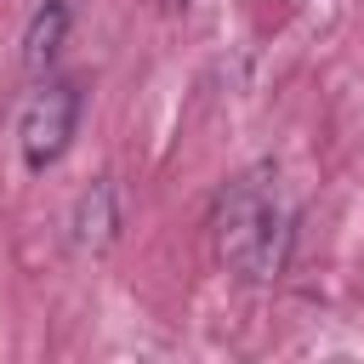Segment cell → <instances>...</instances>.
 <instances>
[{
    "label": "cell",
    "mask_w": 364,
    "mask_h": 364,
    "mask_svg": "<svg viewBox=\"0 0 364 364\" xmlns=\"http://www.w3.org/2000/svg\"><path fill=\"white\" fill-rule=\"evenodd\" d=\"M57 40H63V6L51 0V6H40L34 23H28V46H23L28 74H46V63L57 57Z\"/></svg>",
    "instance_id": "4"
},
{
    "label": "cell",
    "mask_w": 364,
    "mask_h": 364,
    "mask_svg": "<svg viewBox=\"0 0 364 364\" xmlns=\"http://www.w3.org/2000/svg\"><path fill=\"white\" fill-rule=\"evenodd\" d=\"M74 119H80V91L68 80H40L23 102V119H17V142H23V165L28 171H46L63 159L68 136H74Z\"/></svg>",
    "instance_id": "2"
},
{
    "label": "cell",
    "mask_w": 364,
    "mask_h": 364,
    "mask_svg": "<svg viewBox=\"0 0 364 364\" xmlns=\"http://www.w3.org/2000/svg\"><path fill=\"white\" fill-rule=\"evenodd\" d=\"M108 239H114V188L97 182V188L80 193V205H74V245H80V250H102Z\"/></svg>",
    "instance_id": "3"
},
{
    "label": "cell",
    "mask_w": 364,
    "mask_h": 364,
    "mask_svg": "<svg viewBox=\"0 0 364 364\" xmlns=\"http://www.w3.org/2000/svg\"><path fill=\"white\" fill-rule=\"evenodd\" d=\"M210 239H216L222 267H233L239 279H273L284 267L290 222H284V205L267 171H245L216 193Z\"/></svg>",
    "instance_id": "1"
},
{
    "label": "cell",
    "mask_w": 364,
    "mask_h": 364,
    "mask_svg": "<svg viewBox=\"0 0 364 364\" xmlns=\"http://www.w3.org/2000/svg\"><path fill=\"white\" fill-rule=\"evenodd\" d=\"M171 6H188V0H171Z\"/></svg>",
    "instance_id": "5"
}]
</instances>
